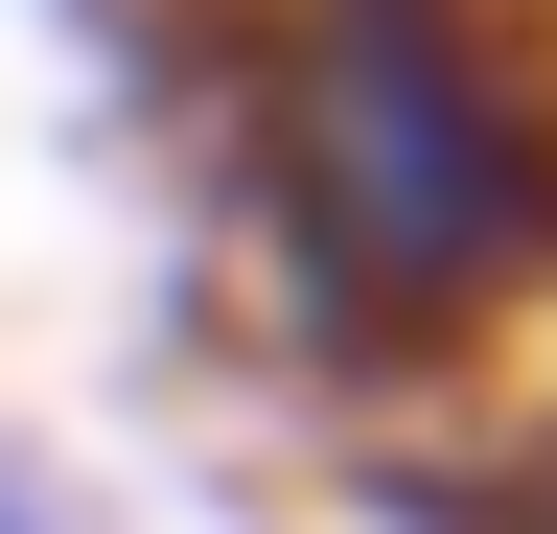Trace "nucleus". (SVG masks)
<instances>
[{"label":"nucleus","instance_id":"nucleus-1","mask_svg":"<svg viewBox=\"0 0 557 534\" xmlns=\"http://www.w3.org/2000/svg\"><path fill=\"white\" fill-rule=\"evenodd\" d=\"M256 233L348 349H442L557 256V71L487 0H302L256 71Z\"/></svg>","mask_w":557,"mask_h":534},{"label":"nucleus","instance_id":"nucleus-2","mask_svg":"<svg viewBox=\"0 0 557 534\" xmlns=\"http://www.w3.org/2000/svg\"><path fill=\"white\" fill-rule=\"evenodd\" d=\"M0 534H94V488H70V464H24V442H0Z\"/></svg>","mask_w":557,"mask_h":534}]
</instances>
